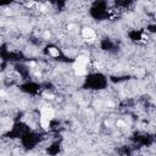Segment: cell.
<instances>
[{
    "instance_id": "cell-1",
    "label": "cell",
    "mask_w": 156,
    "mask_h": 156,
    "mask_svg": "<svg viewBox=\"0 0 156 156\" xmlns=\"http://www.w3.org/2000/svg\"><path fill=\"white\" fill-rule=\"evenodd\" d=\"M42 116L50 121L55 117V111L53 109H50V107H44V109H42Z\"/></svg>"
},
{
    "instance_id": "cell-2",
    "label": "cell",
    "mask_w": 156,
    "mask_h": 156,
    "mask_svg": "<svg viewBox=\"0 0 156 156\" xmlns=\"http://www.w3.org/2000/svg\"><path fill=\"white\" fill-rule=\"evenodd\" d=\"M82 34H83V37L87 39V40H94L95 38V33L92 28H83L82 29Z\"/></svg>"
},
{
    "instance_id": "cell-3",
    "label": "cell",
    "mask_w": 156,
    "mask_h": 156,
    "mask_svg": "<svg viewBox=\"0 0 156 156\" xmlns=\"http://www.w3.org/2000/svg\"><path fill=\"white\" fill-rule=\"evenodd\" d=\"M73 70L76 72V74L78 76H84L87 73V67L86 66H82V65H78V63H73Z\"/></svg>"
},
{
    "instance_id": "cell-4",
    "label": "cell",
    "mask_w": 156,
    "mask_h": 156,
    "mask_svg": "<svg viewBox=\"0 0 156 156\" xmlns=\"http://www.w3.org/2000/svg\"><path fill=\"white\" fill-rule=\"evenodd\" d=\"M88 57H86V56H78L77 60H76V63H78V65H82V66H86L88 65Z\"/></svg>"
},
{
    "instance_id": "cell-5",
    "label": "cell",
    "mask_w": 156,
    "mask_h": 156,
    "mask_svg": "<svg viewBox=\"0 0 156 156\" xmlns=\"http://www.w3.org/2000/svg\"><path fill=\"white\" fill-rule=\"evenodd\" d=\"M40 125H42V127L44 128V129H49V126H50V121L48 120V118H45V117H40Z\"/></svg>"
},
{
    "instance_id": "cell-6",
    "label": "cell",
    "mask_w": 156,
    "mask_h": 156,
    "mask_svg": "<svg viewBox=\"0 0 156 156\" xmlns=\"http://www.w3.org/2000/svg\"><path fill=\"white\" fill-rule=\"evenodd\" d=\"M49 53H50L51 56H54V57H56V56H59V55H60L59 50H57L56 48H49Z\"/></svg>"
},
{
    "instance_id": "cell-7",
    "label": "cell",
    "mask_w": 156,
    "mask_h": 156,
    "mask_svg": "<svg viewBox=\"0 0 156 156\" xmlns=\"http://www.w3.org/2000/svg\"><path fill=\"white\" fill-rule=\"evenodd\" d=\"M117 126H125V122H122V121H117Z\"/></svg>"
},
{
    "instance_id": "cell-8",
    "label": "cell",
    "mask_w": 156,
    "mask_h": 156,
    "mask_svg": "<svg viewBox=\"0 0 156 156\" xmlns=\"http://www.w3.org/2000/svg\"><path fill=\"white\" fill-rule=\"evenodd\" d=\"M74 27H76L74 24H68V27H67V28H68V29H73Z\"/></svg>"
},
{
    "instance_id": "cell-9",
    "label": "cell",
    "mask_w": 156,
    "mask_h": 156,
    "mask_svg": "<svg viewBox=\"0 0 156 156\" xmlns=\"http://www.w3.org/2000/svg\"><path fill=\"white\" fill-rule=\"evenodd\" d=\"M44 37H45V38H49V37H50V33H49V32H45V33H44Z\"/></svg>"
},
{
    "instance_id": "cell-10",
    "label": "cell",
    "mask_w": 156,
    "mask_h": 156,
    "mask_svg": "<svg viewBox=\"0 0 156 156\" xmlns=\"http://www.w3.org/2000/svg\"><path fill=\"white\" fill-rule=\"evenodd\" d=\"M42 11H43V12H44V11H47V8H45V6H42Z\"/></svg>"
},
{
    "instance_id": "cell-11",
    "label": "cell",
    "mask_w": 156,
    "mask_h": 156,
    "mask_svg": "<svg viewBox=\"0 0 156 156\" xmlns=\"http://www.w3.org/2000/svg\"><path fill=\"white\" fill-rule=\"evenodd\" d=\"M29 65H31L32 67H34V66H35V62H33V61H32V62H29Z\"/></svg>"
}]
</instances>
